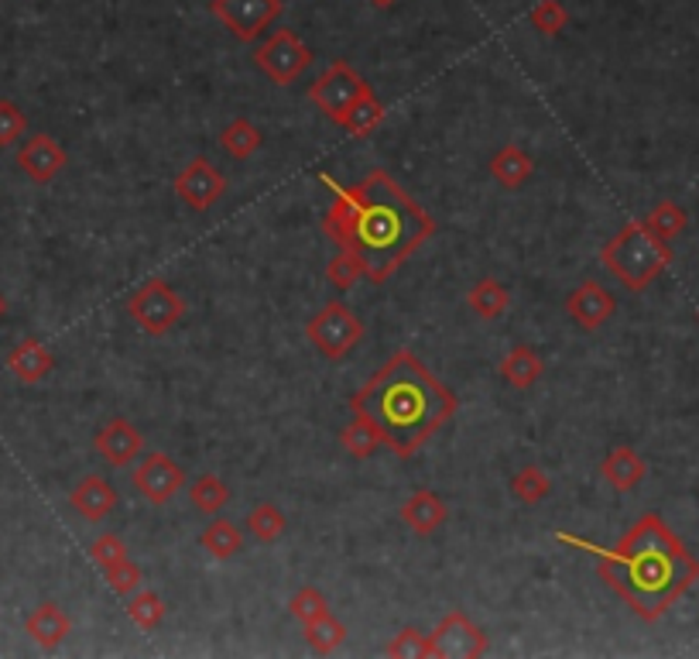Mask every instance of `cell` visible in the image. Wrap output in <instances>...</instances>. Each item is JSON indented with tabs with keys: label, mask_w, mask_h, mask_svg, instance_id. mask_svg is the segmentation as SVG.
I'll return each instance as SVG.
<instances>
[{
	"label": "cell",
	"mask_w": 699,
	"mask_h": 659,
	"mask_svg": "<svg viewBox=\"0 0 699 659\" xmlns=\"http://www.w3.org/2000/svg\"><path fill=\"white\" fill-rule=\"evenodd\" d=\"M368 90H371L368 80H360V76L343 59H336L319 76V80L308 86V100H313V104L336 124V120H340L350 111V104H357V100L364 96Z\"/></svg>",
	"instance_id": "obj_9"
},
{
	"label": "cell",
	"mask_w": 699,
	"mask_h": 659,
	"mask_svg": "<svg viewBox=\"0 0 699 659\" xmlns=\"http://www.w3.org/2000/svg\"><path fill=\"white\" fill-rule=\"evenodd\" d=\"M103 577H107V585H110V591H117V594H124V598H131L138 588H141V567L138 564H131V556H124V560H117L114 567H107L103 570Z\"/></svg>",
	"instance_id": "obj_36"
},
{
	"label": "cell",
	"mask_w": 699,
	"mask_h": 659,
	"mask_svg": "<svg viewBox=\"0 0 699 659\" xmlns=\"http://www.w3.org/2000/svg\"><path fill=\"white\" fill-rule=\"evenodd\" d=\"M127 313H131V320L144 330V334L162 337L183 320L186 302L165 278H151V282H144L135 296H127Z\"/></svg>",
	"instance_id": "obj_6"
},
{
	"label": "cell",
	"mask_w": 699,
	"mask_h": 659,
	"mask_svg": "<svg viewBox=\"0 0 699 659\" xmlns=\"http://www.w3.org/2000/svg\"><path fill=\"white\" fill-rule=\"evenodd\" d=\"M559 540L597 553L601 577L644 622H659L699 580L696 556L679 543L676 532L655 512L641 516L634 529L614 550H597L576 536H559Z\"/></svg>",
	"instance_id": "obj_2"
},
{
	"label": "cell",
	"mask_w": 699,
	"mask_h": 659,
	"mask_svg": "<svg viewBox=\"0 0 699 659\" xmlns=\"http://www.w3.org/2000/svg\"><path fill=\"white\" fill-rule=\"evenodd\" d=\"M343 639H347V625H343L340 618H333L329 612H326L323 618H316V622L305 625V643L313 646L316 652H323V656L333 652V649H340Z\"/></svg>",
	"instance_id": "obj_33"
},
{
	"label": "cell",
	"mask_w": 699,
	"mask_h": 659,
	"mask_svg": "<svg viewBox=\"0 0 699 659\" xmlns=\"http://www.w3.org/2000/svg\"><path fill=\"white\" fill-rule=\"evenodd\" d=\"M289 612H292L302 625H308V622H316V618H323V615L329 612V601H326V594L316 591V588H302V591L292 598Z\"/></svg>",
	"instance_id": "obj_37"
},
{
	"label": "cell",
	"mask_w": 699,
	"mask_h": 659,
	"mask_svg": "<svg viewBox=\"0 0 699 659\" xmlns=\"http://www.w3.org/2000/svg\"><path fill=\"white\" fill-rule=\"evenodd\" d=\"M566 313H569V320L580 323L583 330H597V326H604L617 313V299L601 282L586 278V282L576 292H569Z\"/></svg>",
	"instance_id": "obj_15"
},
{
	"label": "cell",
	"mask_w": 699,
	"mask_h": 659,
	"mask_svg": "<svg viewBox=\"0 0 699 659\" xmlns=\"http://www.w3.org/2000/svg\"><path fill=\"white\" fill-rule=\"evenodd\" d=\"M371 4H374V8H392L395 0H371Z\"/></svg>",
	"instance_id": "obj_41"
},
{
	"label": "cell",
	"mask_w": 699,
	"mask_h": 659,
	"mask_svg": "<svg viewBox=\"0 0 699 659\" xmlns=\"http://www.w3.org/2000/svg\"><path fill=\"white\" fill-rule=\"evenodd\" d=\"M326 278L333 282V289L347 292V289H353L357 278H364V268H360V262L350 255V251L340 247V255H336V258L329 262V268H326Z\"/></svg>",
	"instance_id": "obj_38"
},
{
	"label": "cell",
	"mask_w": 699,
	"mask_h": 659,
	"mask_svg": "<svg viewBox=\"0 0 699 659\" xmlns=\"http://www.w3.org/2000/svg\"><path fill=\"white\" fill-rule=\"evenodd\" d=\"M96 453L107 464L114 467H127V464H135L141 453H144V437H141V429L131 426L124 416H114L107 426L100 429L96 440H93Z\"/></svg>",
	"instance_id": "obj_13"
},
{
	"label": "cell",
	"mask_w": 699,
	"mask_h": 659,
	"mask_svg": "<svg viewBox=\"0 0 699 659\" xmlns=\"http://www.w3.org/2000/svg\"><path fill=\"white\" fill-rule=\"evenodd\" d=\"M535 172V162L528 151H522L517 144H504L494 159H490V175L504 186V189H522Z\"/></svg>",
	"instance_id": "obj_21"
},
{
	"label": "cell",
	"mask_w": 699,
	"mask_h": 659,
	"mask_svg": "<svg viewBox=\"0 0 699 659\" xmlns=\"http://www.w3.org/2000/svg\"><path fill=\"white\" fill-rule=\"evenodd\" d=\"M254 66L261 69L271 83L292 86L299 76L313 66V53L295 32H275L268 42L254 48Z\"/></svg>",
	"instance_id": "obj_7"
},
{
	"label": "cell",
	"mask_w": 699,
	"mask_h": 659,
	"mask_svg": "<svg viewBox=\"0 0 699 659\" xmlns=\"http://www.w3.org/2000/svg\"><path fill=\"white\" fill-rule=\"evenodd\" d=\"M353 413L368 416L398 458H411L453 419L456 395L416 354L398 350L353 395Z\"/></svg>",
	"instance_id": "obj_3"
},
{
	"label": "cell",
	"mask_w": 699,
	"mask_h": 659,
	"mask_svg": "<svg viewBox=\"0 0 699 659\" xmlns=\"http://www.w3.org/2000/svg\"><path fill=\"white\" fill-rule=\"evenodd\" d=\"M247 529H251V536L254 540H261V543H275L284 536V529H289V519H284V512L278 509L275 501H261V505H254L251 516H247Z\"/></svg>",
	"instance_id": "obj_28"
},
{
	"label": "cell",
	"mask_w": 699,
	"mask_h": 659,
	"mask_svg": "<svg viewBox=\"0 0 699 659\" xmlns=\"http://www.w3.org/2000/svg\"><path fill=\"white\" fill-rule=\"evenodd\" d=\"M546 374V361L538 358V350L532 347H514L508 358L501 361V378L511 389H532L538 378Z\"/></svg>",
	"instance_id": "obj_22"
},
{
	"label": "cell",
	"mask_w": 699,
	"mask_h": 659,
	"mask_svg": "<svg viewBox=\"0 0 699 659\" xmlns=\"http://www.w3.org/2000/svg\"><path fill=\"white\" fill-rule=\"evenodd\" d=\"M69 628H72V622L56 601L38 604L35 612L24 618V632H28L42 649H59L69 636Z\"/></svg>",
	"instance_id": "obj_18"
},
{
	"label": "cell",
	"mask_w": 699,
	"mask_h": 659,
	"mask_svg": "<svg viewBox=\"0 0 699 659\" xmlns=\"http://www.w3.org/2000/svg\"><path fill=\"white\" fill-rule=\"evenodd\" d=\"M323 183L333 189L323 231L350 251L374 286L387 282L435 234V220L384 169L353 186L333 183L329 175Z\"/></svg>",
	"instance_id": "obj_1"
},
{
	"label": "cell",
	"mask_w": 699,
	"mask_h": 659,
	"mask_svg": "<svg viewBox=\"0 0 699 659\" xmlns=\"http://www.w3.org/2000/svg\"><path fill=\"white\" fill-rule=\"evenodd\" d=\"M566 24H569V14H566V8L559 4V0H541V4L532 8V28L541 32V35L556 38Z\"/></svg>",
	"instance_id": "obj_35"
},
{
	"label": "cell",
	"mask_w": 699,
	"mask_h": 659,
	"mask_svg": "<svg viewBox=\"0 0 699 659\" xmlns=\"http://www.w3.org/2000/svg\"><path fill=\"white\" fill-rule=\"evenodd\" d=\"M18 169L28 175L32 183L45 186L66 169V148L48 135H32L18 151Z\"/></svg>",
	"instance_id": "obj_14"
},
{
	"label": "cell",
	"mask_w": 699,
	"mask_h": 659,
	"mask_svg": "<svg viewBox=\"0 0 699 659\" xmlns=\"http://www.w3.org/2000/svg\"><path fill=\"white\" fill-rule=\"evenodd\" d=\"M202 550L213 556V560H230V556H237L241 546H244V536H241V529L233 525L230 519H213L210 525L202 529V536H199Z\"/></svg>",
	"instance_id": "obj_25"
},
{
	"label": "cell",
	"mask_w": 699,
	"mask_h": 659,
	"mask_svg": "<svg viewBox=\"0 0 699 659\" xmlns=\"http://www.w3.org/2000/svg\"><path fill=\"white\" fill-rule=\"evenodd\" d=\"M220 144H223V151H226L230 159L247 162L254 151L265 144V138H261V131H257V124L251 117H237V120H230L226 128H223Z\"/></svg>",
	"instance_id": "obj_23"
},
{
	"label": "cell",
	"mask_w": 699,
	"mask_h": 659,
	"mask_svg": "<svg viewBox=\"0 0 699 659\" xmlns=\"http://www.w3.org/2000/svg\"><path fill=\"white\" fill-rule=\"evenodd\" d=\"M466 302H470V310L480 320H501L511 307V296L498 278H480V282L470 289V296H466Z\"/></svg>",
	"instance_id": "obj_24"
},
{
	"label": "cell",
	"mask_w": 699,
	"mask_h": 659,
	"mask_svg": "<svg viewBox=\"0 0 699 659\" xmlns=\"http://www.w3.org/2000/svg\"><path fill=\"white\" fill-rule=\"evenodd\" d=\"M340 443H343V450L350 453V458L368 461V458H374V453H377V447L384 443V437H381V429H377L368 416L357 413V416L350 419V426L343 429Z\"/></svg>",
	"instance_id": "obj_26"
},
{
	"label": "cell",
	"mask_w": 699,
	"mask_h": 659,
	"mask_svg": "<svg viewBox=\"0 0 699 659\" xmlns=\"http://www.w3.org/2000/svg\"><path fill=\"white\" fill-rule=\"evenodd\" d=\"M189 498H193V505H196L199 512L217 516V512H223V509H226L230 488L223 485V481H220L217 474H202V477H196V485L189 488Z\"/></svg>",
	"instance_id": "obj_30"
},
{
	"label": "cell",
	"mask_w": 699,
	"mask_h": 659,
	"mask_svg": "<svg viewBox=\"0 0 699 659\" xmlns=\"http://www.w3.org/2000/svg\"><path fill=\"white\" fill-rule=\"evenodd\" d=\"M644 227H649V231L655 234V238H662V241H672L676 234H683L686 231V223H689V217H686V210L679 207V203H672V199H662V203H655V210L641 220Z\"/></svg>",
	"instance_id": "obj_29"
},
{
	"label": "cell",
	"mask_w": 699,
	"mask_h": 659,
	"mask_svg": "<svg viewBox=\"0 0 699 659\" xmlns=\"http://www.w3.org/2000/svg\"><path fill=\"white\" fill-rule=\"evenodd\" d=\"M401 519H405V525L411 532H419V536H432V532L450 519V509L435 492H416L401 505Z\"/></svg>",
	"instance_id": "obj_19"
},
{
	"label": "cell",
	"mask_w": 699,
	"mask_h": 659,
	"mask_svg": "<svg viewBox=\"0 0 699 659\" xmlns=\"http://www.w3.org/2000/svg\"><path fill=\"white\" fill-rule=\"evenodd\" d=\"M210 14L237 42H257L284 14L281 0H210Z\"/></svg>",
	"instance_id": "obj_8"
},
{
	"label": "cell",
	"mask_w": 699,
	"mask_h": 659,
	"mask_svg": "<svg viewBox=\"0 0 699 659\" xmlns=\"http://www.w3.org/2000/svg\"><path fill=\"white\" fill-rule=\"evenodd\" d=\"M4 310H8V307H4V299H0V316H4Z\"/></svg>",
	"instance_id": "obj_42"
},
{
	"label": "cell",
	"mask_w": 699,
	"mask_h": 659,
	"mask_svg": "<svg viewBox=\"0 0 699 659\" xmlns=\"http://www.w3.org/2000/svg\"><path fill=\"white\" fill-rule=\"evenodd\" d=\"M644 461L638 458V450L634 447H628V443H620V447H614L610 453H607V461H604V467H601V474L607 477V485L614 488V492H631V488H638L641 481H644Z\"/></svg>",
	"instance_id": "obj_20"
},
{
	"label": "cell",
	"mask_w": 699,
	"mask_h": 659,
	"mask_svg": "<svg viewBox=\"0 0 699 659\" xmlns=\"http://www.w3.org/2000/svg\"><path fill=\"white\" fill-rule=\"evenodd\" d=\"M127 618L135 625H141L144 632H154L165 622V601L154 591H135L127 598Z\"/></svg>",
	"instance_id": "obj_32"
},
{
	"label": "cell",
	"mask_w": 699,
	"mask_h": 659,
	"mask_svg": "<svg viewBox=\"0 0 699 659\" xmlns=\"http://www.w3.org/2000/svg\"><path fill=\"white\" fill-rule=\"evenodd\" d=\"M223 193H226V180L210 159H193L183 172L175 175V196L196 213L213 210L223 199Z\"/></svg>",
	"instance_id": "obj_10"
},
{
	"label": "cell",
	"mask_w": 699,
	"mask_h": 659,
	"mask_svg": "<svg viewBox=\"0 0 699 659\" xmlns=\"http://www.w3.org/2000/svg\"><path fill=\"white\" fill-rule=\"evenodd\" d=\"M117 501H120L117 488L110 485L107 477H100V474H86L80 485L72 488V495H69L72 509L80 512L83 519H90V522L107 519L117 509Z\"/></svg>",
	"instance_id": "obj_16"
},
{
	"label": "cell",
	"mask_w": 699,
	"mask_h": 659,
	"mask_svg": "<svg viewBox=\"0 0 699 659\" xmlns=\"http://www.w3.org/2000/svg\"><path fill=\"white\" fill-rule=\"evenodd\" d=\"M429 639H432V656H446V659H477L487 652L484 628H477L474 618L463 612H450Z\"/></svg>",
	"instance_id": "obj_11"
},
{
	"label": "cell",
	"mask_w": 699,
	"mask_h": 659,
	"mask_svg": "<svg viewBox=\"0 0 699 659\" xmlns=\"http://www.w3.org/2000/svg\"><path fill=\"white\" fill-rule=\"evenodd\" d=\"M90 556H93V564H96L100 570H107V567H114L117 560H124L127 546H124L120 536H114V532H103V536L90 546Z\"/></svg>",
	"instance_id": "obj_40"
},
{
	"label": "cell",
	"mask_w": 699,
	"mask_h": 659,
	"mask_svg": "<svg viewBox=\"0 0 699 659\" xmlns=\"http://www.w3.org/2000/svg\"><path fill=\"white\" fill-rule=\"evenodd\" d=\"M601 258L620 286L631 292H644L668 268L672 251L668 241L655 238L644 223H628L614 241L604 244Z\"/></svg>",
	"instance_id": "obj_4"
},
{
	"label": "cell",
	"mask_w": 699,
	"mask_h": 659,
	"mask_svg": "<svg viewBox=\"0 0 699 659\" xmlns=\"http://www.w3.org/2000/svg\"><path fill=\"white\" fill-rule=\"evenodd\" d=\"M28 131V117L14 104V100H0V148H8L21 141V135Z\"/></svg>",
	"instance_id": "obj_39"
},
{
	"label": "cell",
	"mask_w": 699,
	"mask_h": 659,
	"mask_svg": "<svg viewBox=\"0 0 699 659\" xmlns=\"http://www.w3.org/2000/svg\"><path fill=\"white\" fill-rule=\"evenodd\" d=\"M305 334H308V340H313V347L323 354V358L343 361L347 354L360 340H364V323H360V316L347 307V302L333 299L313 320H308Z\"/></svg>",
	"instance_id": "obj_5"
},
{
	"label": "cell",
	"mask_w": 699,
	"mask_h": 659,
	"mask_svg": "<svg viewBox=\"0 0 699 659\" xmlns=\"http://www.w3.org/2000/svg\"><path fill=\"white\" fill-rule=\"evenodd\" d=\"M183 481H186V471L178 467L168 453H144L138 471H135V485L138 492L151 501V505H165L172 501V495L183 488Z\"/></svg>",
	"instance_id": "obj_12"
},
{
	"label": "cell",
	"mask_w": 699,
	"mask_h": 659,
	"mask_svg": "<svg viewBox=\"0 0 699 659\" xmlns=\"http://www.w3.org/2000/svg\"><path fill=\"white\" fill-rule=\"evenodd\" d=\"M511 492H514V498H517V501H525V505H538V501H546V498H549V492H552V481H549V474L541 471V467L528 464V467H522V471L514 474V481H511Z\"/></svg>",
	"instance_id": "obj_31"
},
{
	"label": "cell",
	"mask_w": 699,
	"mask_h": 659,
	"mask_svg": "<svg viewBox=\"0 0 699 659\" xmlns=\"http://www.w3.org/2000/svg\"><path fill=\"white\" fill-rule=\"evenodd\" d=\"M387 656H395V659H429L432 656V639L429 636H422L419 628H401L398 636L387 643V649H384Z\"/></svg>",
	"instance_id": "obj_34"
},
{
	"label": "cell",
	"mask_w": 699,
	"mask_h": 659,
	"mask_svg": "<svg viewBox=\"0 0 699 659\" xmlns=\"http://www.w3.org/2000/svg\"><path fill=\"white\" fill-rule=\"evenodd\" d=\"M8 368L14 378H21L24 385H38L42 378L56 368V358L51 350L38 340V337H24L11 354H8Z\"/></svg>",
	"instance_id": "obj_17"
},
{
	"label": "cell",
	"mask_w": 699,
	"mask_h": 659,
	"mask_svg": "<svg viewBox=\"0 0 699 659\" xmlns=\"http://www.w3.org/2000/svg\"><path fill=\"white\" fill-rule=\"evenodd\" d=\"M381 117H384V107H381V100L374 96V90H368L364 96L357 100V104H350V111L336 120L340 124L343 131H350L353 138H368L377 124H381Z\"/></svg>",
	"instance_id": "obj_27"
}]
</instances>
